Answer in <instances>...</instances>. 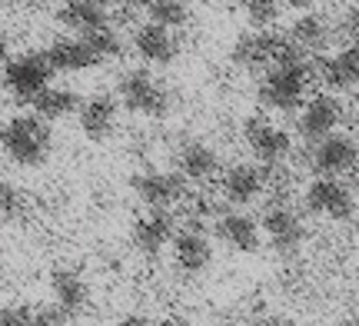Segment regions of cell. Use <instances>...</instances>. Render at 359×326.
<instances>
[{
    "mask_svg": "<svg viewBox=\"0 0 359 326\" xmlns=\"http://www.w3.org/2000/svg\"><path fill=\"white\" fill-rule=\"evenodd\" d=\"M4 90L11 93L17 104H34L40 93L53 83V70L47 64V57L37 50L13 53L7 67H4Z\"/></svg>",
    "mask_w": 359,
    "mask_h": 326,
    "instance_id": "obj_6",
    "label": "cell"
},
{
    "mask_svg": "<svg viewBox=\"0 0 359 326\" xmlns=\"http://www.w3.org/2000/svg\"><path fill=\"white\" fill-rule=\"evenodd\" d=\"M309 83H313L309 53L296 50L283 64L259 74L257 100L263 110H273V114H299V107L309 100Z\"/></svg>",
    "mask_w": 359,
    "mask_h": 326,
    "instance_id": "obj_1",
    "label": "cell"
},
{
    "mask_svg": "<svg viewBox=\"0 0 359 326\" xmlns=\"http://www.w3.org/2000/svg\"><path fill=\"white\" fill-rule=\"evenodd\" d=\"M173 170L187 183L203 186V183L217 180L219 173H223V160H219V150L213 144L190 137V140H180L177 150H173Z\"/></svg>",
    "mask_w": 359,
    "mask_h": 326,
    "instance_id": "obj_14",
    "label": "cell"
},
{
    "mask_svg": "<svg viewBox=\"0 0 359 326\" xmlns=\"http://www.w3.org/2000/svg\"><path fill=\"white\" fill-rule=\"evenodd\" d=\"M356 290H359V280H356Z\"/></svg>",
    "mask_w": 359,
    "mask_h": 326,
    "instance_id": "obj_39",
    "label": "cell"
},
{
    "mask_svg": "<svg viewBox=\"0 0 359 326\" xmlns=\"http://www.w3.org/2000/svg\"><path fill=\"white\" fill-rule=\"evenodd\" d=\"M253 326H299V323H296L293 316H286V313H263Z\"/></svg>",
    "mask_w": 359,
    "mask_h": 326,
    "instance_id": "obj_31",
    "label": "cell"
},
{
    "mask_svg": "<svg viewBox=\"0 0 359 326\" xmlns=\"http://www.w3.org/2000/svg\"><path fill=\"white\" fill-rule=\"evenodd\" d=\"M116 123H120V104H116L114 93H90V97H83L77 114V127L90 144L110 140L116 133Z\"/></svg>",
    "mask_w": 359,
    "mask_h": 326,
    "instance_id": "obj_18",
    "label": "cell"
},
{
    "mask_svg": "<svg viewBox=\"0 0 359 326\" xmlns=\"http://www.w3.org/2000/svg\"><path fill=\"white\" fill-rule=\"evenodd\" d=\"M243 140L259 167H283L293 154V133L269 117H250L243 123Z\"/></svg>",
    "mask_w": 359,
    "mask_h": 326,
    "instance_id": "obj_9",
    "label": "cell"
},
{
    "mask_svg": "<svg viewBox=\"0 0 359 326\" xmlns=\"http://www.w3.org/2000/svg\"><path fill=\"white\" fill-rule=\"evenodd\" d=\"M333 27H330V20H323L320 13H299L293 24L286 27V40L293 43V47H299L303 53H323V50H330V43H333Z\"/></svg>",
    "mask_w": 359,
    "mask_h": 326,
    "instance_id": "obj_23",
    "label": "cell"
},
{
    "mask_svg": "<svg viewBox=\"0 0 359 326\" xmlns=\"http://www.w3.org/2000/svg\"><path fill=\"white\" fill-rule=\"evenodd\" d=\"M90 4H97V7H114V4H120V0H90Z\"/></svg>",
    "mask_w": 359,
    "mask_h": 326,
    "instance_id": "obj_37",
    "label": "cell"
},
{
    "mask_svg": "<svg viewBox=\"0 0 359 326\" xmlns=\"http://www.w3.org/2000/svg\"><path fill=\"white\" fill-rule=\"evenodd\" d=\"M170 260L183 276H200L213 266V240L206 233V226L183 223L170 243Z\"/></svg>",
    "mask_w": 359,
    "mask_h": 326,
    "instance_id": "obj_11",
    "label": "cell"
},
{
    "mask_svg": "<svg viewBox=\"0 0 359 326\" xmlns=\"http://www.w3.org/2000/svg\"><path fill=\"white\" fill-rule=\"evenodd\" d=\"M299 47H293L280 30H243L230 47V64L246 74H266L269 67L283 64Z\"/></svg>",
    "mask_w": 359,
    "mask_h": 326,
    "instance_id": "obj_4",
    "label": "cell"
},
{
    "mask_svg": "<svg viewBox=\"0 0 359 326\" xmlns=\"http://www.w3.org/2000/svg\"><path fill=\"white\" fill-rule=\"evenodd\" d=\"M130 47L143 60V67H170L180 57V37L167 27L156 24H137L130 34Z\"/></svg>",
    "mask_w": 359,
    "mask_h": 326,
    "instance_id": "obj_17",
    "label": "cell"
},
{
    "mask_svg": "<svg viewBox=\"0 0 359 326\" xmlns=\"http://www.w3.org/2000/svg\"><path fill=\"white\" fill-rule=\"evenodd\" d=\"M140 13H147V24L167 27V30H183L190 24V4L187 0H140Z\"/></svg>",
    "mask_w": 359,
    "mask_h": 326,
    "instance_id": "obj_25",
    "label": "cell"
},
{
    "mask_svg": "<svg viewBox=\"0 0 359 326\" xmlns=\"http://www.w3.org/2000/svg\"><path fill=\"white\" fill-rule=\"evenodd\" d=\"M116 104L147 120H163L173 110V93L150 67H127L116 77Z\"/></svg>",
    "mask_w": 359,
    "mask_h": 326,
    "instance_id": "obj_3",
    "label": "cell"
},
{
    "mask_svg": "<svg viewBox=\"0 0 359 326\" xmlns=\"http://www.w3.org/2000/svg\"><path fill=\"white\" fill-rule=\"evenodd\" d=\"M34 210V200L20 183L13 180H0V220L7 223H24Z\"/></svg>",
    "mask_w": 359,
    "mask_h": 326,
    "instance_id": "obj_26",
    "label": "cell"
},
{
    "mask_svg": "<svg viewBox=\"0 0 359 326\" xmlns=\"http://www.w3.org/2000/svg\"><path fill=\"white\" fill-rule=\"evenodd\" d=\"M0 130H4V114H0Z\"/></svg>",
    "mask_w": 359,
    "mask_h": 326,
    "instance_id": "obj_38",
    "label": "cell"
},
{
    "mask_svg": "<svg viewBox=\"0 0 359 326\" xmlns=\"http://www.w3.org/2000/svg\"><path fill=\"white\" fill-rule=\"evenodd\" d=\"M259 230L266 247L280 257H296L306 243V223L290 200H269V207L259 217Z\"/></svg>",
    "mask_w": 359,
    "mask_h": 326,
    "instance_id": "obj_5",
    "label": "cell"
},
{
    "mask_svg": "<svg viewBox=\"0 0 359 326\" xmlns=\"http://www.w3.org/2000/svg\"><path fill=\"white\" fill-rule=\"evenodd\" d=\"M50 297L53 306H60L67 316H80L90 306V283L80 270L57 266L50 273Z\"/></svg>",
    "mask_w": 359,
    "mask_h": 326,
    "instance_id": "obj_21",
    "label": "cell"
},
{
    "mask_svg": "<svg viewBox=\"0 0 359 326\" xmlns=\"http://www.w3.org/2000/svg\"><path fill=\"white\" fill-rule=\"evenodd\" d=\"M219 193L223 200L236 210H246L250 203H257L259 196L266 193V173L259 163H250V160H240V163H230L219 173Z\"/></svg>",
    "mask_w": 359,
    "mask_h": 326,
    "instance_id": "obj_15",
    "label": "cell"
},
{
    "mask_svg": "<svg viewBox=\"0 0 359 326\" xmlns=\"http://www.w3.org/2000/svg\"><path fill=\"white\" fill-rule=\"evenodd\" d=\"M0 326H34V306H27V303L0 306Z\"/></svg>",
    "mask_w": 359,
    "mask_h": 326,
    "instance_id": "obj_29",
    "label": "cell"
},
{
    "mask_svg": "<svg viewBox=\"0 0 359 326\" xmlns=\"http://www.w3.org/2000/svg\"><path fill=\"white\" fill-rule=\"evenodd\" d=\"M303 207L320 220L343 223L356 213V193L339 177H313L303 190Z\"/></svg>",
    "mask_w": 359,
    "mask_h": 326,
    "instance_id": "obj_8",
    "label": "cell"
},
{
    "mask_svg": "<svg viewBox=\"0 0 359 326\" xmlns=\"http://www.w3.org/2000/svg\"><path fill=\"white\" fill-rule=\"evenodd\" d=\"M280 4H283V7H290V11H296V13H306L316 0H280Z\"/></svg>",
    "mask_w": 359,
    "mask_h": 326,
    "instance_id": "obj_33",
    "label": "cell"
},
{
    "mask_svg": "<svg viewBox=\"0 0 359 326\" xmlns=\"http://www.w3.org/2000/svg\"><path fill=\"white\" fill-rule=\"evenodd\" d=\"M359 167V140L349 133H330L320 144H309V170L316 177H346Z\"/></svg>",
    "mask_w": 359,
    "mask_h": 326,
    "instance_id": "obj_10",
    "label": "cell"
},
{
    "mask_svg": "<svg viewBox=\"0 0 359 326\" xmlns=\"http://www.w3.org/2000/svg\"><path fill=\"white\" fill-rule=\"evenodd\" d=\"M180 223L170 210H143L130 226V243L143 257H160L163 250L173 243Z\"/></svg>",
    "mask_w": 359,
    "mask_h": 326,
    "instance_id": "obj_16",
    "label": "cell"
},
{
    "mask_svg": "<svg viewBox=\"0 0 359 326\" xmlns=\"http://www.w3.org/2000/svg\"><path fill=\"white\" fill-rule=\"evenodd\" d=\"M243 17L250 30H273L283 17L280 0H243Z\"/></svg>",
    "mask_w": 359,
    "mask_h": 326,
    "instance_id": "obj_27",
    "label": "cell"
},
{
    "mask_svg": "<svg viewBox=\"0 0 359 326\" xmlns=\"http://www.w3.org/2000/svg\"><path fill=\"white\" fill-rule=\"evenodd\" d=\"M154 326H190L187 320H180V316H163L160 323H154Z\"/></svg>",
    "mask_w": 359,
    "mask_h": 326,
    "instance_id": "obj_35",
    "label": "cell"
},
{
    "mask_svg": "<svg viewBox=\"0 0 359 326\" xmlns=\"http://www.w3.org/2000/svg\"><path fill=\"white\" fill-rule=\"evenodd\" d=\"M90 43V50L100 57V64H107V60H116L120 53H123V37H120V30H116L114 24L103 27V30H97V34H90V37H83Z\"/></svg>",
    "mask_w": 359,
    "mask_h": 326,
    "instance_id": "obj_28",
    "label": "cell"
},
{
    "mask_svg": "<svg viewBox=\"0 0 359 326\" xmlns=\"http://www.w3.org/2000/svg\"><path fill=\"white\" fill-rule=\"evenodd\" d=\"M53 17L64 30H70V37H90L103 27H110V11L90 4V0H60Z\"/></svg>",
    "mask_w": 359,
    "mask_h": 326,
    "instance_id": "obj_22",
    "label": "cell"
},
{
    "mask_svg": "<svg viewBox=\"0 0 359 326\" xmlns=\"http://www.w3.org/2000/svg\"><path fill=\"white\" fill-rule=\"evenodd\" d=\"M336 326H359V316H349V320H339Z\"/></svg>",
    "mask_w": 359,
    "mask_h": 326,
    "instance_id": "obj_36",
    "label": "cell"
},
{
    "mask_svg": "<svg viewBox=\"0 0 359 326\" xmlns=\"http://www.w3.org/2000/svg\"><path fill=\"white\" fill-rule=\"evenodd\" d=\"M339 123H343V104H339V97L316 93L296 114V137L306 140V144H320L323 137L339 133Z\"/></svg>",
    "mask_w": 359,
    "mask_h": 326,
    "instance_id": "obj_12",
    "label": "cell"
},
{
    "mask_svg": "<svg viewBox=\"0 0 359 326\" xmlns=\"http://www.w3.org/2000/svg\"><path fill=\"white\" fill-rule=\"evenodd\" d=\"M316 77L323 80L326 93H353L359 90V43H346L339 50L326 53L320 60Z\"/></svg>",
    "mask_w": 359,
    "mask_h": 326,
    "instance_id": "obj_19",
    "label": "cell"
},
{
    "mask_svg": "<svg viewBox=\"0 0 359 326\" xmlns=\"http://www.w3.org/2000/svg\"><path fill=\"white\" fill-rule=\"evenodd\" d=\"M0 150L20 170H37L53 157V123L40 120L34 110L4 120Z\"/></svg>",
    "mask_w": 359,
    "mask_h": 326,
    "instance_id": "obj_2",
    "label": "cell"
},
{
    "mask_svg": "<svg viewBox=\"0 0 359 326\" xmlns=\"http://www.w3.org/2000/svg\"><path fill=\"white\" fill-rule=\"evenodd\" d=\"M67 320H70V316H67L60 306H53V303L34 306V326H67Z\"/></svg>",
    "mask_w": 359,
    "mask_h": 326,
    "instance_id": "obj_30",
    "label": "cell"
},
{
    "mask_svg": "<svg viewBox=\"0 0 359 326\" xmlns=\"http://www.w3.org/2000/svg\"><path fill=\"white\" fill-rule=\"evenodd\" d=\"M13 53H11V37L0 30V77H4V67H7V60H11Z\"/></svg>",
    "mask_w": 359,
    "mask_h": 326,
    "instance_id": "obj_32",
    "label": "cell"
},
{
    "mask_svg": "<svg viewBox=\"0 0 359 326\" xmlns=\"http://www.w3.org/2000/svg\"><path fill=\"white\" fill-rule=\"evenodd\" d=\"M120 326H154V323H150L147 316H123V320H120Z\"/></svg>",
    "mask_w": 359,
    "mask_h": 326,
    "instance_id": "obj_34",
    "label": "cell"
},
{
    "mask_svg": "<svg viewBox=\"0 0 359 326\" xmlns=\"http://www.w3.org/2000/svg\"><path fill=\"white\" fill-rule=\"evenodd\" d=\"M80 104H83V97H80L74 87H53V83H50V87H47V90H43L37 100L30 104V110H34L40 120L57 123V120L77 117V114H80Z\"/></svg>",
    "mask_w": 359,
    "mask_h": 326,
    "instance_id": "obj_24",
    "label": "cell"
},
{
    "mask_svg": "<svg viewBox=\"0 0 359 326\" xmlns=\"http://www.w3.org/2000/svg\"><path fill=\"white\" fill-rule=\"evenodd\" d=\"M210 230L217 236L219 243L233 253H257L263 247V230H259V220L253 213H246V210H236V207H226L219 210L213 223H210Z\"/></svg>",
    "mask_w": 359,
    "mask_h": 326,
    "instance_id": "obj_13",
    "label": "cell"
},
{
    "mask_svg": "<svg viewBox=\"0 0 359 326\" xmlns=\"http://www.w3.org/2000/svg\"><path fill=\"white\" fill-rule=\"evenodd\" d=\"M43 57H47L53 74H87L93 67H100V57L90 50V43L83 37H53Z\"/></svg>",
    "mask_w": 359,
    "mask_h": 326,
    "instance_id": "obj_20",
    "label": "cell"
},
{
    "mask_svg": "<svg viewBox=\"0 0 359 326\" xmlns=\"http://www.w3.org/2000/svg\"><path fill=\"white\" fill-rule=\"evenodd\" d=\"M130 190L140 200L147 210H170L180 207L187 196H190V183L180 177L177 170H137L130 177Z\"/></svg>",
    "mask_w": 359,
    "mask_h": 326,
    "instance_id": "obj_7",
    "label": "cell"
}]
</instances>
